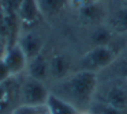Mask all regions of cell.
<instances>
[{
	"label": "cell",
	"instance_id": "23",
	"mask_svg": "<svg viewBox=\"0 0 127 114\" xmlns=\"http://www.w3.org/2000/svg\"><path fill=\"white\" fill-rule=\"evenodd\" d=\"M0 4H1V0H0Z\"/></svg>",
	"mask_w": 127,
	"mask_h": 114
},
{
	"label": "cell",
	"instance_id": "10",
	"mask_svg": "<svg viewBox=\"0 0 127 114\" xmlns=\"http://www.w3.org/2000/svg\"><path fill=\"white\" fill-rule=\"evenodd\" d=\"M79 16L86 23L98 26V23L105 16V11H104V7L98 1H93L90 4H86L79 8Z\"/></svg>",
	"mask_w": 127,
	"mask_h": 114
},
{
	"label": "cell",
	"instance_id": "4",
	"mask_svg": "<svg viewBox=\"0 0 127 114\" xmlns=\"http://www.w3.org/2000/svg\"><path fill=\"white\" fill-rule=\"evenodd\" d=\"M49 94L51 92L48 91L44 81L30 75H26L19 84V98L22 105H45Z\"/></svg>",
	"mask_w": 127,
	"mask_h": 114
},
{
	"label": "cell",
	"instance_id": "7",
	"mask_svg": "<svg viewBox=\"0 0 127 114\" xmlns=\"http://www.w3.org/2000/svg\"><path fill=\"white\" fill-rule=\"evenodd\" d=\"M72 73V62L66 54H53L49 58V79L60 81Z\"/></svg>",
	"mask_w": 127,
	"mask_h": 114
},
{
	"label": "cell",
	"instance_id": "21",
	"mask_svg": "<svg viewBox=\"0 0 127 114\" xmlns=\"http://www.w3.org/2000/svg\"><path fill=\"white\" fill-rule=\"evenodd\" d=\"M124 62H126V65H127V50H126V53H124Z\"/></svg>",
	"mask_w": 127,
	"mask_h": 114
},
{
	"label": "cell",
	"instance_id": "13",
	"mask_svg": "<svg viewBox=\"0 0 127 114\" xmlns=\"http://www.w3.org/2000/svg\"><path fill=\"white\" fill-rule=\"evenodd\" d=\"M113 37V31L109 26H96L90 34V42L93 46H107L111 45Z\"/></svg>",
	"mask_w": 127,
	"mask_h": 114
},
{
	"label": "cell",
	"instance_id": "6",
	"mask_svg": "<svg viewBox=\"0 0 127 114\" xmlns=\"http://www.w3.org/2000/svg\"><path fill=\"white\" fill-rule=\"evenodd\" d=\"M6 64L8 65L10 71H11L12 76L21 75L22 72H25L28 69V64L29 60L26 57L25 52L22 50V48L19 46V43H14V45H10L7 52L3 56Z\"/></svg>",
	"mask_w": 127,
	"mask_h": 114
},
{
	"label": "cell",
	"instance_id": "12",
	"mask_svg": "<svg viewBox=\"0 0 127 114\" xmlns=\"http://www.w3.org/2000/svg\"><path fill=\"white\" fill-rule=\"evenodd\" d=\"M108 26L113 33H119V34L127 33V5L113 11L112 15L109 16Z\"/></svg>",
	"mask_w": 127,
	"mask_h": 114
},
{
	"label": "cell",
	"instance_id": "20",
	"mask_svg": "<svg viewBox=\"0 0 127 114\" xmlns=\"http://www.w3.org/2000/svg\"><path fill=\"white\" fill-rule=\"evenodd\" d=\"M74 1V4L77 5L78 8H81V7H83V5H86V4H90V3H93V1H97V0H72Z\"/></svg>",
	"mask_w": 127,
	"mask_h": 114
},
{
	"label": "cell",
	"instance_id": "24",
	"mask_svg": "<svg viewBox=\"0 0 127 114\" xmlns=\"http://www.w3.org/2000/svg\"><path fill=\"white\" fill-rule=\"evenodd\" d=\"M126 77H127V75H126Z\"/></svg>",
	"mask_w": 127,
	"mask_h": 114
},
{
	"label": "cell",
	"instance_id": "18",
	"mask_svg": "<svg viewBox=\"0 0 127 114\" xmlns=\"http://www.w3.org/2000/svg\"><path fill=\"white\" fill-rule=\"evenodd\" d=\"M11 77H14V76H12L8 65L6 64L3 57H0V83H7Z\"/></svg>",
	"mask_w": 127,
	"mask_h": 114
},
{
	"label": "cell",
	"instance_id": "19",
	"mask_svg": "<svg viewBox=\"0 0 127 114\" xmlns=\"http://www.w3.org/2000/svg\"><path fill=\"white\" fill-rule=\"evenodd\" d=\"M10 43H8V39H7L6 37H4L1 33H0V57H3L4 53L7 52V49H8Z\"/></svg>",
	"mask_w": 127,
	"mask_h": 114
},
{
	"label": "cell",
	"instance_id": "8",
	"mask_svg": "<svg viewBox=\"0 0 127 114\" xmlns=\"http://www.w3.org/2000/svg\"><path fill=\"white\" fill-rule=\"evenodd\" d=\"M18 43L22 48V50L25 52L28 60H32L42 53L44 39H42L41 35L34 31H28L23 35H21V38L18 39Z\"/></svg>",
	"mask_w": 127,
	"mask_h": 114
},
{
	"label": "cell",
	"instance_id": "17",
	"mask_svg": "<svg viewBox=\"0 0 127 114\" xmlns=\"http://www.w3.org/2000/svg\"><path fill=\"white\" fill-rule=\"evenodd\" d=\"M12 114H51L47 105H19L12 110Z\"/></svg>",
	"mask_w": 127,
	"mask_h": 114
},
{
	"label": "cell",
	"instance_id": "3",
	"mask_svg": "<svg viewBox=\"0 0 127 114\" xmlns=\"http://www.w3.org/2000/svg\"><path fill=\"white\" fill-rule=\"evenodd\" d=\"M118 57L116 50L111 45L107 46H93L86 52L79 60V71L100 72L104 68L109 67Z\"/></svg>",
	"mask_w": 127,
	"mask_h": 114
},
{
	"label": "cell",
	"instance_id": "22",
	"mask_svg": "<svg viewBox=\"0 0 127 114\" xmlns=\"http://www.w3.org/2000/svg\"><path fill=\"white\" fill-rule=\"evenodd\" d=\"M78 114H90V113H89V111H88V113H86V111H79Z\"/></svg>",
	"mask_w": 127,
	"mask_h": 114
},
{
	"label": "cell",
	"instance_id": "14",
	"mask_svg": "<svg viewBox=\"0 0 127 114\" xmlns=\"http://www.w3.org/2000/svg\"><path fill=\"white\" fill-rule=\"evenodd\" d=\"M38 4L44 15L56 16L64 11L68 4V0H38Z\"/></svg>",
	"mask_w": 127,
	"mask_h": 114
},
{
	"label": "cell",
	"instance_id": "11",
	"mask_svg": "<svg viewBox=\"0 0 127 114\" xmlns=\"http://www.w3.org/2000/svg\"><path fill=\"white\" fill-rule=\"evenodd\" d=\"M45 105H47L51 114H78L79 113V110L77 107H74L71 103L59 98L58 95L52 94V92L49 94Z\"/></svg>",
	"mask_w": 127,
	"mask_h": 114
},
{
	"label": "cell",
	"instance_id": "5",
	"mask_svg": "<svg viewBox=\"0 0 127 114\" xmlns=\"http://www.w3.org/2000/svg\"><path fill=\"white\" fill-rule=\"evenodd\" d=\"M17 15L19 24L26 29H32L42 20L44 14L38 4V0H21L17 7Z\"/></svg>",
	"mask_w": 127,
	"mask_h": 114
},
{
	"label": "cell",
	"instance_id": "15",
	"mask_svg": "<svg viewBox=\"0 0 127 114\" xmlns=\"http://www.w3.org/2000/svg\"><path fill=\"white\" fill-rule=\"evenodd\" d=\"M10 80L7 83H0V114L4 113L6 109L11 105L14 99V90L10 86Z\"/></svg>",
	"mask_w": 127,
	"mask_h": 114
},
{
	"label": "cell",
	"instance_id": "1",
	"mask_svg": "<svg viewBox=\"0 0 127 114\" xmlns=\"http://www.w3.org/2000/svg\"><path fill=\"white\" fill-rule=\"evenodd\" d=\"M98 79L96 72L78 71L66 79L56 81L52 94L67 100L79 111H88L94 100Z\"/></svg>",
	"mask_w": 127,
	"mask_h": 114
},
{
	"label": "cell",
	"instance_id": "2",
	"mask_svg": "<svg viewBox=\"0 0 127 114\" xmlns=\"http://www.w3.org/2000/svg\"><path fill=\"white\" fill-rule=\"evenodd\" d=\"M94 100H100L127 113V77H115L100 84Z\"/></svg>",
	"mask_w": 127,
	"mask_h": 114
},
{
	"label": "cell",
	"instance_id": "9",
	"mask_svg": "<svg viewBox=\"0 0 127 114\" xmlns=\"http://www.w3.org/2000/svg\"><path fill=\"white\" fill-rule=\"evenodd\" d=\"M28 75L44 81L45 79H49V58L45 54H38L34 58L29 60L28 64Z\"/></svg>",
	"mask_w": 127,
	"mask_h": 114
},
{
	"label": "cell",
	"instance_id": "16",
	"mask_svg": "<svg viewBox=\"0 0 127 114\" xmlns=\"http://www.w3.org/2000/svg\"><path fill=\"white\" fill-rule=\"evenodd\" d=\"M88 111L90 114H127V113H124V111L119 110V109L113 107L111 105L100 102V100H93Z\"/></svg>",
	"mask_w": 127,
	"mask_h": 114
}]
</instances>
